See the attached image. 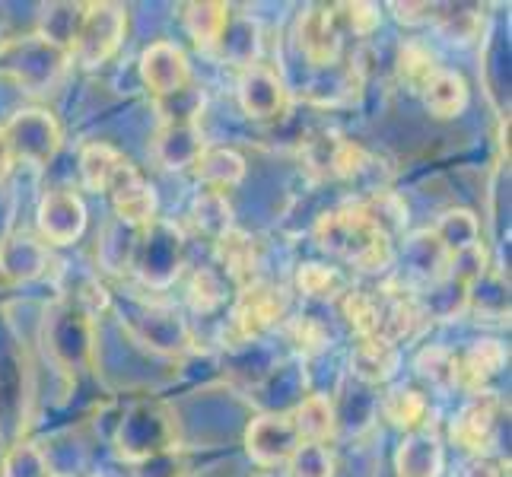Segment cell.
Segmentation results:
<instances>
[{"label":"cell","instance_id":"cell-1","mask_svg":"<svg viewBox=\"0 0 512 477\" xmlns=\"http://www.w3.org/2000/svg\"><path fill=\"white\" fill-rule=\"evenodd\" d=\"M319 245L331 255H338L350 264H357L360 271H382L392 261V242L373 223V217L360 207H344L325 214L319 220Z\"/></svg>","mask_w":512,"mask_h":477},{"label":"cell","instance_id":"cell-2","mask_svg":"<svg viewBox=\"0 0 512 477\" xmlns=\"http://www.w3.org/2000/svg\"><path fill=\"white\" fill-rule=\"evenodd\" d=\"M128 29V10L118 4H86L83 23L77 29V39L70 45L67 55L80 67L93 70L109 61Z\"/></svg>","mask_w":512,"mask_h":477},{"label":"cell","instance_id":"cell-3","mask_svg":"<svg viewBox=\"0 0 512 477\" xmlns=\"http://www.w3.org/2000/svg\"><path fill=\"white\" fill-rule=\"evenodd\" d=\"M284 315H287V293L274 284H264V280H252L249 287H242L233 306V325L242 338H258V334L274 328Z\"/></svg>","mask_w":512,"mask_h":477},{"label":"cell","instance_id":"cell-4","mask_svg":"<svg viewBox=\"0 0 512 477\" xmlns=\"http://www.w3.org/2000/svg\"><path fill=\"white\" fill-rule=\"evenodd\" d=\"M296 45L315 67H328L341 58L338 13L331 7H309L296 20Z\"/></svg>","mask_w":512,"mask_h":477},{"label":"cell","instance_id":"cell-5","mask_svg":"<svg viewBox=\"0 0 512 477\" xmlns=\"http://www.w3.org/2000/svg\"><path fill=\"white\" fill-rule=\"evenodd\" d=\"M299 446V436L290 414H277V417H258L249 433H245V449L255 458L261 468H277L290 462V455Z\"/></svg>","mask_w":512,"mask_h":477},{"label":"cell","instance_id":"cell-6","mask_svg":"<svg viewBox=\"0 0 512 477\" xmlns=\"http://www.w3.org/2000/svg\"><path fill=\"white\" fill-rule=\"evenodd\" d=\"M112 198V207L115 214L125 220V223H134V226H147L156 214V191L153 185L140 175L137 166H131L128 159L118 166L115 179L109 182V191H105Z\"/></svg>","mask_w":512,"mask_h":477},{"label":"cell","instance_id":"cell-7","mask_svg":"<svg viewBox=\"0 0 512 477\" xmlns=\"http://www.w3.org/2000/svg\"><path fill=\"white\" fill-rule=\"evenodd\" d=\"M140 77L150 86V93L160 99L169 93H179L182 86L191 83V70H188V58L179 45L172 42H156L144 51L140 58Z\"/></svg>","mask_w":512,"mask_h":477},{"label":"cell","instance_id":"cell-8","mask_svg":"<svg viewBox=\"0 0 512 477\" xmlns=\"http://www.w3.org/2000/svg\"><path fill=\"white\" fill-rule=\"evenodd\" d=\"M4 128L10 134L16 159H29V163H45L61 144V131L48 112H20V118Z\"/></svg>","mask_w":512,"mask_h":477},{"label":"cell","instance_id":"cell-9","mask_svg":"<svg viewBox=\"0 0 512 477\" xmlns=\"http://www.w3.org/2000/svg\"><path fill=\"white\" fill-rule=\"evenodd\" d=\"M39 229L48 242L70 245L83 236L86 229V207L74 191H55L48 194L39 207Z\"/></svg>","mask_w":512,"mask_h":477},{"label":"cell","instance_id":"cell-10","mask_svg":"<svg viewBox=\"0 0 512 477\" xmlns=\"http://www.w3.org/2000/svg\"><path fill=\"white\" fill-rule=\"evenodd\" d=\"M239 102L252 118H274L284 109V83L264 64H249L239 80Z\"/></svg>","mask_w":512,"mask_h":477},{"label":"cell","instance_id":"cell-11","mask_svg":"<svg viewBox=\"0 0 512 477\" xmlns=\"http://www.w3.org/2000/svg\"><path fill=\"white\" fill-rule=\"evenodd\" d=\"M493 433H497V404H493V398H478L465 404L452 420V443L474 455L490 449Z\"/></svg>","mask_w":512,"mask_h":477},{"label":"cell","instance_id":"cell-12","mask_svg":"<svg viewBox=\"0 0 512 477\" xmlns=\"http://www.w3.org/2000/svg\"><path fill=\"white\" fill-rule=\"evenodd\" d=\"M217 261L239 287H249L258 271V242L249 233H242V229L229 226L217 239Z\"/></svg>","mask_w":512,"mask_h":477},{"label":"cell","instance_id":"cell-13","mask_svg":"<svg viewBox=\"0 0 512 477\" xmlns=\"http://www.w3.org/2000/svg\"><path fill=\"white\" fill-rule=\"evenodd\" d=\"M194 175H198V182L214 191V194H223L226 188H233L242 182L245 175V159L229 150V147H217V150H204L198 159H194Z\"/></svg>","mask_w":512,"mask_h":477},{"label":"cell","instance_id":"cell-14","mask_svg":"<svg viewBox=\"0 0 512 477\" xmlns=\"http://www.w3.org/2000/svg\"><path fill=\"white\" fill-rule=\"evenodd\" d=\"M423 102H427L430 115L436 118H455L465 112L468 105V83L462 74H455V70H443L439 67L433 80L423 86Z\"/></svg>","mask_w":512,"mask_h":477},{"label":"cell","instance_id":"cell-15","mask_svg":"<svg viewBox=\"0 0 512 477\" xmlns=\"http://www.w3.org/2000/svg\"><path fill=\"white\" fill-rule=\"evenodd\" d=\"M350 366L363 382L392 379L398 366V344L385 338H360L357 350H353V357H350Z\"/></svg>","mask_w":512,"mask_h":477},{"label":"cell","instance_id":"cell-16","mask_svg":"<svg viewBox=\"0 0 512 477\" xmlns=\"http://www.w3.org/2000/svg\"><path fill=\"white\" fill-rule=\"evenodd\" d=\"M182 20H185V29L194 39L198 48H217L226 35V26H229V7L226 4H185L182 7Z\"/></svg>","mask_w":512,"mask_h":477},{"label":"cell","instance_id":"cell-17","mask_svg":"<svg viewBox=\"0 0 512 477\" xmlns=\"http://www.w3.org/2000/svg\"><path fill=\"white\" fill-rule=\"evenodd\" d=\"M341 309L347 315L350 328L360 338H379L382 328V312H385V296L379 290H344Z\"/></svg>","mask_w":512,"mask_h":477},{"label":"cell","instance_id":"cell-18","mask_svg":"<svg viewBox=\"0 0 512 477\" xmlns=\"http://www.w3.org/2000/svg\"><path fill=\"white\" fill-rule=\"evenodd\" d=\"M121 163H125V156H121L115 147L86 144L80 150V179H83L86 191H93V194L109 191V182L115 179V172H118Z\"/></svg>","mask_w":512,"mask_h":477},{"label":"cell","instance_id":"cell-19","mask_svg":"<svg viewBox=\"0 0 512 477\" xmlns=\"http://www.w3.org/2000/svg\"><path fill=\"white\" fill-rule=\"evenodd\" d=\"M503 363H506L503 344H497V341L474 344L465 357H458V382H465L471 388H481L500 373Z\"/></svg>","mask_w":512,"mask_h":477},{"label":"cell","instance_id":"cell-20","mask_svg":"<svg viewBox=\"0 0 512 477\" xmlns=\"http://www.w3.org/2000/svg\"><path fill=\"white\" fill-rule=\"evenodd\" d=\"M156 153L166 163V169L194 166V159L204 153V144L194 125H166L160 140H156Z\"/></svg>","mask_w":512,"mask_h":477},{"label":"cell","instance_id":"cell-21","mask_svg":"<svg viewBox=\"0 0 512 477\" xmlns=\"http://www.w3.org/2000/svg\"><path fill=\"white\" fill-rule=\"evenodd\" d=\"M290 420H293V427H296L299 443H322L325 446V439L334 433V408H331V401L322 398V395L306 398L290 414Z\"/></svg>","mask_w":512,"mask_h":477},{"label":"cell","instance_id":"cell-22","mask_svg":"<svg viewBox=\"0 0 512 477\" xmlns=\"http://www.w3.org/2000/svg\"><path fill=\"white\" fill-rule=\"evenodd\" d=\"M427 395L417 392V388H392L382 401V414L401 430H417L427 420Z\"/></svg>","mask_w":512,"mask_h":477},{"label":"cell","instance_id":"cell-23","mask_svg":"<svg viewBox=\"0 0 512 477\" xmlns=\"http://www.w3.org/2000/svg\"><path fill=\"white\" fill-rule=\"evenodd\" d=\"M436 58L430 55L427 45L420 42H408L401 51H398V77L404 86H411L414 93H423V86H427L436 74Z\"/></svg>","mask_w":512,"mask_h":477},{"label":"cell","instance_id":"cell-24","mask_svg":"<svg viewBox=\"0 0 512 477\" xmlns=\"http://www.w3.org/2000/svg\"><path fill=\"white\" fill-rule=\"evenodd\" d=\"M436 236L443 239V245L455 255H465L474 249V239H478V220H474V214H468V210H449V214L439 220Z\"/></svg>","mask_w":512,"mask_h":477},{"label":"cell","instance_id":"cell-25","mask_svg":"<svg viewBox=\"0 0 512 477\" xmlns=\"http://www.w3.org/2000/svg\"><path fill=\"white\" fill-rule=\"evenodd\" d=\"M156 105H160L163 112V121L166 125H194L204 109V93L198 90V86H182L179 93H169V96H160L156 99Z\"/></svg>","mask_w":512,"mask_h":477},{"label":"cell","instance_id":"cell-26","mask_svg":"<svg viewBox=\"0 0 512 477\" xmlns=\"http://www.w3.org/2000/svg\"><path fill=\"white\" fill-rule=\"evenodd\" d=\"M296 287L312 299H334V296H344V277L334 268L312 261L296 271Z\"/></svg>","mask_w":512,"mask_h":477},{"label":"cell","instance_id":"cell-27","mask_svg":"<svg viewBox=\"0 0 512 477\" xmlns=\"http://www.w3.org/2000/svg\"><path fill=\"white\" fill-rule=\"evenodd\" d=\"M290 477H334V458L322 443H299L290 455Z\"/></svg>","mask_w":512,"mask_h":477},{"label":"cell","instance_id":"cell-28","mask_svg":"<svg viewBox=\"0 0 512 477\" xmlns=\"http://www.w3.org/2000/svg\"><path fill=\"white\" fill-rule=\"evenodd\" d=\"M417 369L423 379H430L439 388H452L458 382V357L446 347H430L417 357Z\"/></svg>","mask_w":512,"mask_h":477},{"label":"cell","instance_id":"cell-29","mask_svg":"<svg viewBox=\"0 0 512 477\" xmlns=\"http://www.w3.org/2000/svg\"><path fill=\"white\" fill-rule=\"evenodd\" d=\"M191 306L194 309H201V312H210V309H217L223 303V280L214 274V271H198L191 280Z\"/></svg>","mask_w":512,"mask_h":477},{"label":"cell","instance_id":"cell-30","mask_svg":"<svg viewBox=\"0 0 512 477\" xmlns=\"http://www.w3.org/2000/svg\"><path fill=\"white\" fill-rule=\"evenodd\" d=\"M341 10V16L347 20V26L357 32V35H369L376 26H379V7H373V4H341L338 7Z\"/></svg>","mask_w":512,"mask_h":477},{"label":"cell","instance_id":"cell-31","mask_svg":"<svg viewBox=\"0 0 512 477\" xmlns=\"http://www.w3.org/2000/svg\"><path fill=\"white\" fill-rule=\"evenodd\" d=\"M13 163H16V153H13V144H10V134H7L4 125H0V182H4L7 175L13 172Z\"/></svg>","mask_w":512,"mask_h":477},{"label":"cell","instance_id":"cell-32","mask_svg":"<svg viewBox=\"0 0 512 477\" xmlns=\"http://www.w3.org/2000/svg\"><path fill=\"white\" fill-rule=\"evenodd\" d=\"M462 477H500V474H497V468H493L490 462H474V465L465 468Z\"/></svg>","mask_w":512,"mask_h":477},{"label":"cell","instance_id":"cell-33","mask_svg":"<svg viewBox=\"0 0 512 477\" xmlns=\"http://www.w3.org/2000/svg\"><path fill=\"white\" fill-rule=\"evenodd\" d=\"M392 10L398 13V20L417 23V20H420V16H417V10H423V4H392Z\"/></svg>","mask_w":512,"mask_h":477}]
</instances>
